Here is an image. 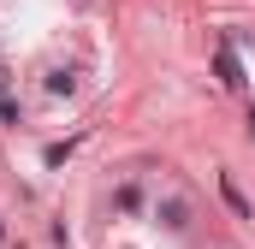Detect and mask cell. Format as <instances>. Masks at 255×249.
Wrapping results in <instances>:
<instances>
[{"instance_id":"1","label":"cell","mask_w":255,"mask_h":249,"mask_svg":"<svg viewBox=\"0 0 255 249\" xmlns=\"http://www.w3.org/2000/svg\"><path fill=\"white\" fill-rule=\"evenodd\" d=\"M154 220H160L166 232H184V226H190V196H160V202H154Z\"/></svg>"},{"instance_id":"2","label":"cell","mask_w":255,"mask_h":249,"mask_svg":"<svg viewBox=\"0 0 255 249\" xmlns=\"http://www.w3.org/2000/svg\"><path fill=\"white\" fill-rule=\"evenodd\" d=\"M214 71H220V83H226V89H244V65H238L232 48H220V54H214Z\"/></svg>"},{"instance_id":"3","label":"cell","mask_w":255,"mask_h":249,"mask_svg":"<svg viewBox=\"0 0 255 249\" xmlns=\"http://www.w3.org/2000/svg\"><path fill=\"white\" fill-rule=\"evenodd\" d=\"M113 208H119V214H136V208H142V190H136V184H119Z\"/></svg>"},{"instance_id":"4","label":"cell","mask_w":255,"mask_h":249,"mask_svg":"<svg viewBox=\"0 0 255 249\" xmlns=\"http://www.w3.org/2000/svg\"><path fill=\"white\" fill-rule=\"evenodd\" d=\"M220 196L232 202V214H244V220H250V202H244V190L232 184V178H220Z\"/></svg>"},{"instance_id":"5","label":"cell","mask_w":255,"mask_h":249,"mask_svg":"<svg viewBox=\"0 0 255 249\" xmlns=\"http://www.w3.org/2000/svg\"><path fill=\"white\" fill-rule=\"evenodd\" d=\"M65 154H71V142H48V148H42V160H48V166H60Z\"/></svg>"},{"instance_id":"6","label":"cell","mask_w":255,"mask_h":249,"mask_svg":"<svg viewBox=\"0 0 255 249\" xmlns=\"http://www.w3.org/2000/svg\"><path fill=\"white\" fill-rule=\"evenodd\" d=\"M48 89H54V95H71L77 83H71V71H54V77H48Z\"/></svg>"},{"instance_id":"7","label":"cell","mask_w":255,"mask_h":249,"mask_svg":"<svg viewBox=\"0 0 255 249\" xmlns=\"http://www.w3.org/2000/svg\"><path fill=\"white\" fill-rule=\"evenodd\" d=\"M250 136H255V107H250Z\"/></svg>"}]
</instances>
